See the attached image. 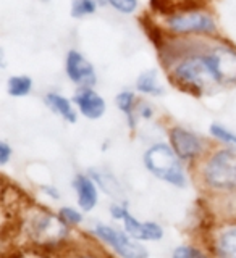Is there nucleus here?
I'll return each instance as SVG.
<instances>
[{
  "mask_svg": "<svg viewBox=\"0 0 236 258\" xmlns=\"http://www.w3.org/2000/svg\"><path fill=\"white\" fill-rule=\"evenodd\" d=\"M172 78L175 83L180 84V87L196 95H201L206 89L218 84L206 60V53L191 55L176 61V64L172 68Z\"/></svg>",
  "mask_w": 236,
  "mask_h": 258,
  "instance_id": "f257e3e1",
  "label": "nucleus"
},
{
  "mask_svg": "<svg viewBox=\"0 0 236 258\" xmlns=\"http://www.w3.org/2000/svg\"><path fill=\"white\" fill-rule=\"evenodd\" d=\"M144 165L154 176L168 184L176 185V187H183L186 184L180 157L167 144H154L146 150Z\"/></svg>",
  "mask_w": 236,
  "mask_h": 258,
  "instance_id": "f03ea898",
  "label": "nucleus"
},
{
  "mask_svg": "<svg viewBox=\"0 0 236 258\" xmlns=\"http://www.w3.org/2000/svg\"><path fill=\"white\" fill-rule=\"evenodd\" d=\"M206 182L214 189H236V152L218 150L209 158L204 168Z\"/></svg>",
  "mask_w": 236,
  "mask_h": 258,
  "instance_id": "7ed1b4c3",
  "label": "nucleus"
},
{
  "mask_svg": "<svg viewBox=\"0 0 236 258\" xmlns=\"http://www.w3.org/2000/svg\"><path fill=\"white\" fill-rule=\"evenodd\" d=\"M168 29L178 36H198V34H214L217 24L214 18L206 12L198 8L172 13L167 18Z\"/></svg>",
  "mask_w": 236,
  "mask_h": 258,
  "instance_id": "20e7f679",
  "label": "nucleus"
},
{
  "mask_svg": "<svg viewBox=\"0 0 236 258\" xmlns=\"http://www.w3.org/2000/svg\"><path fill=\"white\" fill-rule=\"evenodd\" d=\"M206 60L218 84L236 83V48L230 45H217L206 52Z\"/></svg>",
  "mask_w": 236,
  "mask_h": 258,
  "instance_id": "39448f33",
  "label": "nucleus"
},
{
  "mask_svg": "<svg viewBox=\"0 0 236 258\" xmlns=\"http://www.w3.org/2000/svg\"><path fill=\"white\" fill-rule=\"evenodd\" d=\"M94 232L97 237L104 240L105 244H109L115 252L123 258H148V250L141 244L131 240L125 232L118 229H113L107 224H97L94 228Z\"/></svg>",
  "mask_w": 236,
  "mask_h": 258,
  "instance_id": "423d86ee",
  "label": "nucleus"
},
{
  "mask_svg": "<svg viewBox=\"0 0 236 258\" xmlns=\"http://www.w3.org/2000/svg\"><path fill=\"white\" fill-rule=\"evenodd\" d=\"M65 71L71 83L79 87H92L96 84V70L91 61L84 58V55L78 50H70L65 60Z\"/></svg>",
  "mask_w": 236,
  "mask_h": 258,
  "instance_id": "0eeeda50",
  "label": "nucleus"
},
{
  "mask_svg": "<svg viewBox=\"0 0 236 258\" xmlns=\"http://www.w3.org/2000/svg\"><path fill=\"white\" fill-rule=\"evenodd\" d=\"M170 147L175 150L180 160H193L201 155L202 141L188 129L176 126L170 129Z\"/></svg>",
  "mask_w": 236,
  "mask_h": 258,
  "instance_id": "6e6552de",
  "label": "nucleus"
},
{
  "mask_svg": "<svg viewBox=\"0 0 236 258\" xmlns=\"http://www.w3.org/2000/svg\"><path fill=\"white\" fill-rule=\"evenodd\" d=\"M73 102L81 111V115L89 119H99L101 116H104L105 107H107L105 100L92 87H79L75 97H73Z\"/></svg>",
  "mask_w": 236,
  "mask_h": 258,
  "instance_id": "1a4fd4ad",
  "label": "nucleus"
},
{
  "mask_svg": "<svg viewBox=\"0 0 236 258\" xmlns=\"http://www.w3.org/2000/svg\"><path fill=\"white\" fill-rule=\"evenodd\" d=\"M31 231L40 242H55L67 236V223L51 215H42L32 221Z\"/></svg>",
  "mask_w": 236,
  "mask_h": 258,
  "instance_id": "9d476101",
  "label": "nucleus"
},
{
  "mask_svg": "<svg viewBox=\"0 0 236 258\" xmlns=\"http://www.w3.org/2000/svg\"><path fill=\"white\" fill-rule=\"evenodd\" d=\"M121 220L125 223V229L129 234V237L137 239V240H160L164 237V231L157 224V223H151V221H146L141 223L137 221L133 215H129V212L123 213Z\"/></svg>",
  "mask_w": 236,
  "mask_h": 258,
  "instance_id": "9b49d317",
  "label": "nucleus"
},
{
  "mask_svg": "<svg viewBox=\"0 0 236 258\" xmlns=\"http://www.w3.org/2000/svg\"><path fill=\"white\" fill-rule=\"evenodd\" d=\"M75 189L78 194V204L84 212H91L97 205V189L91 177L78 174L75 177Z\"/></svg>",
  "mask_w": 236,
  "mask_h": 258,
  "instance_id": "f8f14e48",
  "label": "nucleus"
},
{
  "mask_svg": "<svg viewBox=\"0 0 236 258\" xmlns=\"http://www.w3.org/2000/svg\"><path fill=\"white\" fill-rule=\"evenodd\" d=\"M45 103L47 107L54 110L57 115H60L65 121H68V123H76V111H75V107H73V103L65 99L63 95L57 94V92H49L45 95Z\"/></svg>",
  "mask_w": 236,
  "mask_h": 258,
  "instance_id": "ddd939ff",
  "label": "nucleus"
},
{
  "mask_svg": "<svg viewBox=\"0 0 236 258\" xmlns=\"http://www.w3.org/2000/svg\"><path fill=\"white\" fill-rule=\"evenodd\" d=\"M136 89L141 94L148 95H162L164 94V87L159 83V76L156 70L143 71L136 79Z\"/></svg>",
  "mask_w": 236,
  "mask_h": 258,
  "instance_id": "4468645a",
  "label": "nucleus"
},
{
  "mask_svg": "<svg viewBox=\"0 0 236 258\" xmlns=\"http://www.w3.org/2000/svg\"><path fill=\"white\" fill-rule=\"evenodd\" d=\"M117 107L125 113L128 118V124L134 127L136 124V97L131 91H121L115 99Z\"/></svg>",
  "mask_w": 236,
  "mask_h": 258,
  "instance_id": "2eb2a0df",
  "label": "nucleus"
},
{
  "mask_svg": "<svg viewBox=\"0 0 236 258\" xmlns=\"http://www.w3.org/2000/svg\"><path fill=\"white\" fill-rule=\"evenodd\" d=\"M32 89V79L26 75L12 76L7 83V91L12 97H24L31 92Z\"/></svg>",
  "mask_w": 236,
  "mask_h": 258,
  "instance_id": "dca6fc26",
  "label": "nucleus"
},
{
  "mask_svg": "<svg viewBox=\"0 0 236 258\" xmlns=\"http://www.w3.org/2000/svg\"><path fill=\"white\" fill-rule=\"evenodd\" d=\"M218 250L222 258H236V226L226 229L218 239Z\"/></svg>",
  "mask_w": 236,
  "mask_h": 258,
  "instance_id": "f3484780",
  "label": "nucleus"
},
{
  "mask_svg": "<svg viewBox=\"0 0 236 258\" xmlns=\"http://www.w3.org/2000/svg\"><path fill=\"white\" fill-rule=\"evenodd\" d=\"M97 12L96 0H73L71 2V16L73 18H84Z\"/></svg>",
  "mask_w": 236,
  "mask_h": 258,
  "instance_id": "a211bd4d",
  "label": "nucleus"
},
{
  "mask_svg": "<svg viewBox=\"0 0 236 258\" xmlns=\"http://www.w3.org/2000/svg\"><path fill=\"white\" fill-rule=\"evenodd\" d=\"M210 134H212L217 141H220L226 145H231V147H236V134L233 131H230L228 127L214 123L210 126Z\"/></svg>",
  "mask_w": 236,
  "mask_h": 258,
  "instance_id": "6ab92c4d",
  "label": "nucleus"
},
{
  "mask_svg": "<svg viewBox=\"0 0 236 258\" xmlns=\"http://www.w3.org/2000/svg\"><path fill=\"white\" fill-rule=\"evenodd\" d=\"M109 5L123 15H131L137 10V0H107Z\"/></svg>",
  "mask_w": 236,
  "mask_h": 258,
  "instance_id": "aec40b11",
  "label": "nucleus"
},
{
  "mask_svg": "<svg viewBox=\"0 0 236 258\" xmlns=\"http://www.w3.org/2000/svg\"><path fill=\"white\" fill-rule=\"evenodd\" d=\"M173 258H207V256L204 253H201L199 250H196V248L188 247V245H183V247L175 248Z\"/></svg>",
  "mask_w": 236,
  "mask_h": 258,
  "instance_id": "412c9836",
  "label": "nucleus"
},
{
  "mask_svg": "<svg viewBox=\"0 0 236 258\" xmlns=\"http://www.w3.org/2000/svg\"><path fill=\"white\" fill-rule=\"evenodd\" d=\"M60 215H62V220L65 223H71V224H78L83 221V216H81L76 210L73 208H62L60 210Z\"/></svg>",
  "mask_w": 236,
  "mask_h": 258,
  "instance_id": "4be33fe9",
  "label": "nucleus"
},
{
  "mask_svg": "<svg viewBox=\"0 0 236 258\" xmlns=\"http://www.w3.org/2000/svg\"><path fill=\"white\" fill-rule=\"evenodd\" d=\"M12 157V147L7 142H0V165H7Z\"/></svg>",
  "mask_w": 236,
  "mask_h": 258,
  "instance_id": "5701e85b",
  "label": "nucleus"
}]
</instances>
